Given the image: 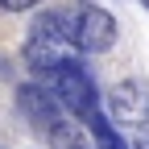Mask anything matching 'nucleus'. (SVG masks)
I'll use <instances>...</instances> for the list:
<instances>
[{
    "mask_svg": "<svg viewBox=\"0 0 149 149\" xmlns=\"http://www.w3.org/2000/svg\"><path fill=\"white\" fill-rule=\"evenodd\" d=\"M108 120L124 128H145L149 124V87L141 79H124L108 91Z\"/></svg>",
    "mask_w": 149,
    "mask_h": 149,
    "instance_id": "nucleus-4",
    "label": "nucleus"
},
{
    "mask_svg": "<svg viewBox=\"0 0 149 149\" xmlns=\"http://www.w3.org/2000/svg\"><path fill=\"white\" fill-rule=\"evenodd\" d=\"M128 149H149V137H141L137 145H128Z\"/></svg>",
    "mask_w": 149,
    "mask_h": 149,
    "instance_id": "nucleus-9",
    "label": "nucleus"
},
{
    "mask_svg": "<svg viewBox=\"0 0 149 149\" xmlns=\"http://www.w3.org/2000/svg\"><path fill=\"white\" fill-rule=\"evenodd\" d=\"M141 4H145V8H149V0H141Z\"/></svg>",
    "mask_w": 149,
    "mask_h": 149,
    "instance_id": "nucleus-10",
    "label": "nucleus"
},
{
    "mask_svg": "<svg viewBox=\"0 0 149 149\" xmlns=\"http://www.w3.org/2000/svg\"><path fill=\"white\" fill-rule=\"evenodd\" d=\"M70 37H74V50L79 54H108L116 46V17L108 8L91 4V0H79V4L70 8Z\"/></svg>",
    "mask_w": 149,
    "mask_h": 149,
    "instance_id": "nucleus-3",
    "label": "nucleus"
},
{
    "mask_svg": "<svg viewBox=\"0 0 149 149\" xmlns=\"http://www.w3.org/2000/svg\"><path fill=\"white\" fill-rule=\"evenodd\" d=\"M17 104H21V116H25L33 128H42V133H54L62 120H70L66 112L58 108V100H54L42 83H25L21 91H17Z\"/></svg>",
    "mask_w": 149,
    "mask_h": 149,
    "instance_id": "nucleus-5",
    "label": "nucleus"
},
{
    "mask_svg": "<svg viewBox=\"0 0 149 149\" xmlns=\"http://www.w3.org/2000/svg\"><path fill=\"white\" fill-rule=\"evenodd\" d=\"M42 87L50 91L54 100H58V108L66 112L70 120H87L91 112H95L104 100H100V87L95 79L79 66V62H66V66H54L50 74H42Z\"/></svg>",
    "mask_w": 149,
    "mask_h": 149,
    "instance_id": "nucleus-2",
    "label": "nucleus"
},
{
    "mask_svg": "<svg viewBox=\"0 0 149 149\" xmlns=\"http://www.w3.org/2000/svg\"><path fill=\"white\" fill-rule=\"evenodd\" d=\"M74 37H70V8H50L37 13V21L25 37V62L29 70H37V79L50 74L54 66L74 62Z\"/></svg>",
    "mask_w": 149,
    "mask_h": 149,
    "instance_id": "nucleus-1",
    "label": "nucleus"
},
{
    "mask_svg": "<svg viewBox=\"0 0 149 149\" xmlns=\"http://www.w3.org/2000/svg\"><path fill=\"white\" fill-rule=\"evenodd\" d=\"M87 124V133H91V141H95V149H128L124 141H120V133H116V124H112L108 116H104V104L91 112V116L83 120Z\"/></svg>",
    "mask_w": 149,
    "mask_h": 149,
    "instance_id": "nucleus-6",
    "label": "nucleus"
},
{
    "mask_svg": "<svg viewBox=\"0 0 149 149\" xmlns=\"http://www.w3.org/2000/svg\"><path fill=\"white\" fill-rule=\"evenodd\" d=\"M46 137H50V145H54V149H87L83 133H79V128H74L70 120H62V124L54 128V133H46Z\"/></svg>",
    "mask_w": 149,
    "mask_h": 149,
    "instance_id": "nucleus-7",
    "label": "nucleus"
},
{
    "mask_svg": "<svg viewBox=\"0 0 149 149\" xmlns=\"http://www.w3.org/2000/svg\"><path fill=\"white\" fill-rule=\"evenodd\" d=\"M33 4H42V0H0L4 13H25V8H33Z\"/></svg>",
    "mask_w": 149,
    "mask_h": 149,
    "instance_id": "nucleus-8",
    "label": "nucleus"
}]
</instances>
